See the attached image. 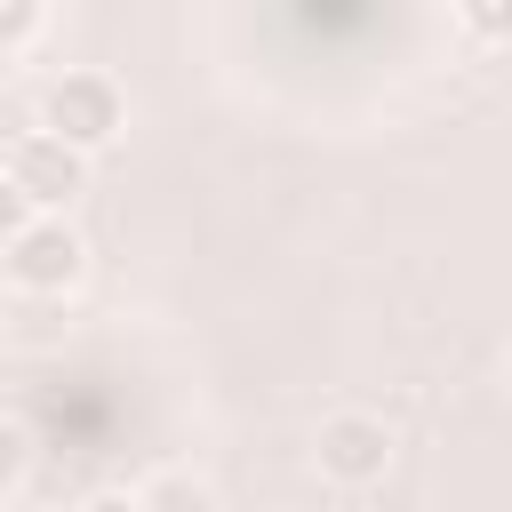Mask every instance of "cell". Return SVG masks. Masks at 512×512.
Returning <instances> with one entry per match:
<instances>
[{
	"mask_svg": "<svg viewBox=\"0 0 512 512\" xmlns=\"http://www.w3.org/2000/svg\"><path fill=\"white\" fill-rule=\"evenodd\" d=\"M32 128H48V136L72 144L80 160H96L104 144H120V128H128V96H120L112 72L80 64V72H56V80L40 88V120H32Z\"/></svg>",
	"mask_w": 512,
	"mask_h": 512,
	"instance_id": "obj_1",
	"label": "cell"
},
{
	"mask_svg": "<svg viewBox=\"0 0 512 512\" xmlns=\"http://www.w3.org/2000/svg\"><path fill=\"white\" fill-rule=\"evenodd\" d=\"M0 272L16 296H72L88 280V240L72 216H32L8 248H0Z\"/></svg>",
	"mask_w": 512,
	"mask_h": 512,
	"instance_id": "obj_2",
	"label": "cell"
},
{
	"mask_svg": "<svg viewBox=\"0 0 512 512\" xmlns=\"http://www.w3.org/2000/svg\"><path fill=\"white\" fill-rule=\"evenodd\" d=\"M392 456H400V440H392V424L368 416V408H336V416H320V432H312V472H320L328 488H376V480L392 472Z\"/></svg>",
	"mask_w": 512,
	"mask_h": 512,
	"instance_id": "obj_3",
	"label": "cell"
},
{
	"mask_svg": "<svg viewBox=\"0 0 512 512\" xmlns=\"http://www.w3.org/2000/svg\"><path fill=\"white\" fill-rule=\"evenodd\" d=\"M8 176H16V192L40 208V216H72V200L88 192V160L72 152V144H56L48 128H24L16 144H8V160H0Z\"/></svg>",
	"mask_w": 512,
	"mask_h": 512,
	"instance_id": "obj_4",
	"label": "cell"
},
{
	"mask_svg": "<svg viewBox=\"0 0 512 512\" xmlns=\"http://www.w3.org/2000/svg\"><path fill=\"white\" fill-rule=\"evenodd\" d=\"M136 504L144 512H216V488L192 464H160L152 480H136Z\"/></svg>",
	"mask_w": 512,
	"mask_h": 512,
	"instance_id": "obj_5",
	"label": "cell"
},
{
	"mask_svg": "<svg viewBox=\"0 0 512 512\" xmlns=\"http://www.w3.org/2000/svg\"><path fill=\"white\" fill-rule=\"evenodd\" d=\"M24 472H32V424L0 408V496H8V488H24Z\"/></svg>",
	"mask_w": 512,
	"mask_h": 512,
	"instance_id": "obj_6",
	"label": "cell"
},
{
	"mask_svg": "<svg viewBox=\"0 0 512 512\" xmlns=\"http://www.w3.org/2000/svg\"><path fill=\"white\" fill-rule=\"evenodd\" d=\"M456 24L472 40H512V0H456Z\"/></svg>",
	"mask_w": 512,
	"mask_h": 512,
	"instance_id": "obj_7",
	"label": "cell"
},
{
	"mask_svg": "<svg viewBox=\"0 0 512 512\" xmlns=\"http://www.w3.org/2000/svg\"><path fill=\"white\" fill-rule=\"evenodd\" d=\"M32 216H40V208H32V200H24V192H16V176H8V168H0V248H8V240H16V232H24V224H32Z\"/></svg>",
	"mask_w": 512,
	"mask_h": 512,
	"instance_id": "obj_8",
	"label": "cell"
},
{
	"mask_svg": "<svg viewBox=\"0 0 512 512\" xmlns=\"http://www.w3.org/2000/svg\"><path fill=\"white\" fill-rule=\"evenodd\" d=\"M48 24V8L40 0H16V8H0V48H16V40H32Z\"/></svg>",
	"mask_w": 512,
	"mask_h": 512,
	"instance_id": "obj_9",
	"label": "cell"
},
{
	"mask_svg": "<svg viewBox=\"0 0 512 512\" xmlns=\"http://www.w3.org/2000/svg\"><path fill=\"white\" fill-rule=\"evenodd\" d=\"M80 512H144V504H136V488H96Z\"/></svg>",
	"mask_w": 512,
	"mask_h": 512,
	"instance_id": "obj_10",
	"label": "cell"
},
{
	"mask_svg": "<svg viewBox=\"0 0 512 512\" xmlns=\"http://www.w3.org/2000/svg\"><path fill=\"white\" fill-rule=\"evenodd\" d=\"M504 392H512V344H504Z\"/></svg>",
	"mask_w": 512,
	"mask_h": 512,
	"instance_id": "obj_11",
	"label": "cell"
}]
</instances>
